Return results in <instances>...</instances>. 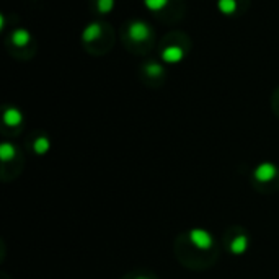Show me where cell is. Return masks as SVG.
Returning <instances> with one entry per match:
<instances>
[{
    "instance_id": "obj_1",
    "label": "cell",
    "mask_w": 279,
    "mask_h": 279,
    "mask_svg": "<svg viewBox=\"0 0 279 279\" xmlns=\"http://www.w3.org/2000/svg\"><path fill=\"white\" fill-rule=\"evenodd\" d=\"M127 33L134 43H142V41L149 40V36H151V28H149V25L146 22H134L131 23V27H129Z\"/></svg>"
},
{
    "instance_id": "obj_2",
    "label": "cell",
    "mask_w": 279,
    "mask_h": 279,
    "mask_svg": "<svg viewBox=\"0 0 279 279\" xmlns=\"http://www.w3.org/2000/svg\"><path fill=\"white\" fill-rule=\"evenodd\" d=\"M190 240L194 246H198L201 250H206L209 248L212 245V237L207 233L206 230H201V229H194L190 232Z\"/></svg>"
},
{
    "instance_id": "obj_3",
    "label": "cell",
    "mask_w": 279,
    "mask_h": 279,
    "mask_svg": "<svg viewBox=\"0 0 279 279\" xmlns=\"http://www.w3.org/2000/svg\"><path fill=\"white\" fill-rule=\"evenodd\" d=\"M185 57L183 49L180 46H168L162 51V61L167 64H177Z\"/></svg>"
},
{
    "instance_id": "obj_4",
    "label": "cell",
    "mask_w": 279,
    "mask_h": 279,
    "mask_svg": "<svg viewBox=\"0 0 279 279\" xmlns=\"http://www.w3.org/2000/svg\"><path fill=\"white\" fill-rule=\"evenodd\" d=\"M276 175V167L272 164H261L255 170V178L258 181H269L274 178Z\"/></svg>"
},
{
    "instance_id": "obj_5",
    "label": "cell",
    "mask_w": 279,
    "mask_h": 279,
    "mask_svg": "<svg viewBox=\"0 0 279 279\" xmlns=\"http://www.w3.org/2000/svg\"><path fill=\"white\" fill-rule=\"evenodd\" d=\"M100 36H101V27L98 23H90L88 27L83 30V33H82V38H83V41H85V43L96 41Z\"/></svg>"
},
{
    "instance_id": "obj_6",
    "label": "cell",
    "mask_w": 279,
    "mask_h": 279,
    "mask_svg": "<svg viewBox=\"0 0 279 279\" xmlns=\"http://www.w3.org/2000/svg\"><path fill=\"white\" fill-rule=\"evenodd\" d=\"M30 40H31L30 31L23 30V28L17 30V31H14V33H12V43H14L17 48H23V46H27V44L30 43Z\"/></svg>"
},
{
    "instance_id": "obj_7",
    "label": "cell",
    "mask_w": 279,
    "mask_h": 279,
    "mask_svg": "<svg viewBox=\"0 0 279 279\" xmlns=\"http://www.w3.org/2000/svg\"><path fill=\"white\" fill-rule=\"evenodd\" d=\"M22 119H23V116L17 108H9L7 111L4 113V121L7 126H18L22 122Z\"/></svg>"
},
{
    "instance_id": "obj_8",
    "label": "cell",
    "mask_w": 279,
    "mask_h": 279,
    "mask_svg": "<svg viewBox=\"0 0 279 279\" xmlns=\"http://www.w3.org/2000/svg\"><path fill=\"white\" fill-rule=\"evenodd\" d=\"M246 246H248V240H246V237L238 235L237 238H233V242L230 243V250H232V253L240 255V253H243L246 250Z\"/></svg>"
},
{
    "instance_id": "obj_9",
    "label": "cell",
    "mask_w": 279,
    "mask_h": 279,
    "mask_svg": "<svg viewBox=\"0 0 279 279\" xmlns=\"http://www.w3.org/2000/svg\"><path fill=\"white\" fill-rule=\"evenodd\" d=\"M219 12L224 15H232L237 10V2L235 0H219L217 2Z\"/></svg>"
},
{
    "instance_id": "obj_10",
    "label": "cell",
    "mask_w": 279,
    "mask_h": 279,
    "mask_svg": "<svg viewBox=\"0 0 279 279\" xmlns=\"http://www.w3.org/2000/svg\"><path fill=\"white\" fill-rule=\"evenodd\" d=\"M15 155V147L9 144V142H4L2 146H0V157H2V160H10L12 157Z\"/></svg>"
},
{
    "instance_id": "obj_11",
    "label": "cell",
    "mask_w": 279,
    "mask_h": 279,
    "mask_svg": "<svg viewBox=\"0 0 279 279\" xmlns=\"http://www.w3.org/2000/svg\"><path fill=\"white\" fill-rule=\"evenodd\" d=\"M33 149H35L36 154H46L49 151V141L46 137H38L35 141Z\"/></svg>"
},
{
    "instance_id": "obj_12",
    "label": "cell",
    "mask_w": 279,
    "mask_h": 279,
    "mask_svg": "<svg viewBox=\"0 0 279 279\" xmlns=\"http://www.w3.org/2000/svg\"><path fill=\"white\" fill-rule=\"evenodd\" d=\"M146 72L151 77H159V75H162V72H164V69H162L159 62H149L146 66Z\"/></svg>"
},
{
    "instance_id": "obj_13",
    "label": "cell",
    "mask_w": 279,
    "mask_h": 279,
    "mask_svg": "<svg viewBox=\"0 0 279 279\" xmlns=\"http://www.w3.org/2000/svg\"><path fill=\"white\" fill-rule=\"evenodd\" d=\"M144 4H146V7L149 10L159 12V10H162L168 4V0H144Z\"/></svg>"
},
{
    "instance_id": "obj_14",
    "label": "cell",
    "mask_w": 279,
    "mask_h": 279,
    "mask_svg": "<svg viewBox=\"0 0 279 279\" xmlns=\"http://www.w3.org/2000/svg\"><path fill=\"white\" fill-rule=\"evenodd\" d=\"M96 7H98L100 14H109L114 7V0H98V2H96Z\"/></svg>"
},
{
    "instance_id": "obj_15",
    "label": "cell",
    "mask_w": 279,
    "mask_h": 279,
    "mask_svg": "<svg viewBox=\"0 0 279 279\" xmlns=\"http://www.w3.org/2000/svg\"><path fill=\"white\" fill-rule=\"evenodd\" d=\"M137 279H146V277H137Z\"/></svg>"
}]
</instances>
